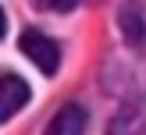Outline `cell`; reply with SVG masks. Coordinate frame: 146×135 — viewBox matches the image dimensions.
<instances>
[{
    "label": "cell",
    "mask_w": 146,
    "mask_h": 135,
    "mask_svg": "<svg viewBox=\"0 0 146 135\" xmlns=\"http://www.w3.org/2000/svg\"><path fill=\"white\" fill-rule=\"evenodd\" d=\"M18 46L43 75H54V71L61 68V50H57V43L50 39L46 32H39V28H25L21 39H18Z\"/></svg>",
    "instance_id": "6da1fadb"
},
{
    "label": "cell",
    "mask_w": 146,
    "mask_h": 135,
    "mask_svg": "<svg viewBox=\"0 0 146 135\" xmlns=\"http://www.w3.org/2000/svg\"><path fill=\"white\" fill-rule=\"evenodd\" d=\"M25 103H29L25 78H18L14 71H4V75H0V121H11Z\"/></svg>",
    "instance_id": "7a4b0ae2"
},
{
    "label": "cell",
    "mask_w": 146,
    "mask_h": 135,
    "mask_svg": "<svg viewBox=\"0 0 146 135\" xmlns=\"http://www.w3.org/2000/svg\"><path fill=\"white\" fill-rule=\"evenodd\" d=\"M86 121H89V114H86L82 103H64L50 117V124H46L43 135H86Z\"/></svg>",
    "instance_id": "3957f363"
},
{
    "label": "cell",
    "mask_w": 146,
    "mask_h": 135,
    "mask_svg": "<svg viewBox=\"0 0 146 135\" xmlns=\"http://www.w3.org/2000/svg\"><path fill=\"white\" fill-rule=\"evenodd\" d=\"M121 32H125V39L132 43V46H139V43L146 39V18H143V11H139V4H125L121 7Z\"/></svg>",
    "instance_id": "277c9868"
},
{
    "label": "cell",
    "mask_w": 146,
    "mask_h": 135,
    "mask_svg": "<svg viewBox=\"0 0 146 135\" xmlns=\"http://www.w3.org/2000/svg\"><path fill=\"white\" fill-rule=\"evenodd\" d=\"M36 7H39V11H71V7H75V0H32Z\"/></svg>",
    "instance_id": "5b68a950"
},
{
    "label": "cell",
    "mask_w": 146,
    "mask_h": 135,
    "mask_svg": "<svg viewBox=\"0 0 146 135\" xmlns=\"http://www.w3.org/2000/svg\"><path fill=\"white\" fill-rule=\"evenodd\" d=\"M4 32H7V18H4V7H0V39H4Z\"/></svg>",
    "instance_id": "8992f818"
},
{
    "label": "cell",
    "mask_w": 146,
    "mask_h": 135,
    "mask_svg": "<svg viewBox=\"0 0 146 135\" xmlns=\"http://www.w3.org/2000/svg\"><path fill=\"white\" fill-rule=\"evenodd\" d=\"M135 135H146V128H143V132H135Z\"/></svg>",
    "instance_id": "52a82bcc"
}]
</instances>
